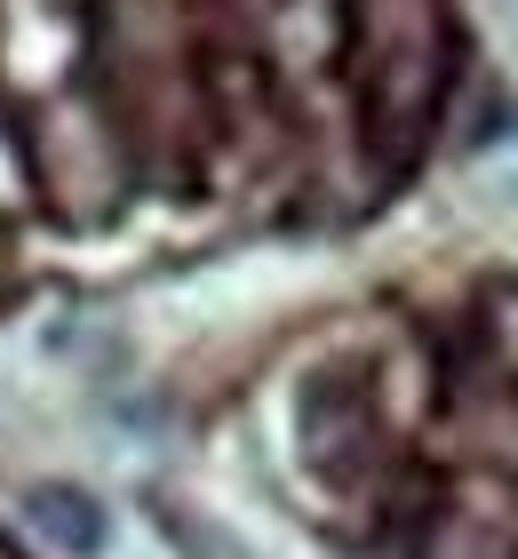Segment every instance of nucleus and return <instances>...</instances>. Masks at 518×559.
<instances>
[{
	"mask_svg": "<svg viewBox=\"0 0 518 559\" xmlns=\"http://www.w3.org/2000/svg\"><path fill=\"white\" fill-rule=\"evenodd\" d=\"M24 520H33L57 551H72V559L104 551V503L81 496V488H33L24 496Z\"/></svg>",
	"mask_w": 518,
	"mask_h": 559,
	"instance_id": "1",
	"label": "nucleus"
}]
</instances>
